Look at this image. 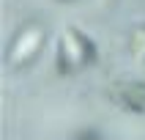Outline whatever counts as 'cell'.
Wrapping results in <instances>:
<instances>
[{
    "label": "cell",
    "mask_w": 145,
    "mask_h": 140,
    "mask_svg": "<svg viewBox=\"0 0 145 140\" xmlns=\"http://www.w3.org/2000/svg\"><path fill=\"white\" fill-rule=\"evenodd\" d=\"M115 102L134 115H145V80H123L112 88Z\"/></svg>",
    "instance_id": "obj_3"
},
{
    "label": "cell",
    "mask_w": 145,
    "mask_h": 140,
    "mask_svg": "<svg viewBox=\"0 0 145 140\" xmlns=\"http://www.w3.org/2000/svg\"><path fill=\"white\" fill-rule=\"evenodd\" d=\"M41 44H44V28L39 22H30L25 25L22 30L14 36L11 47H8V66L11 69H22L39 55Z\"/></svg>",
    "instance_id": "obj_2"
},
{
    "label": "cell",
    "mask_w": 145,
    "mask_h": 140,
    "mask_svg": "<svg viewBox=\"0 0 145 140\" xmlns=\"http://www.w3.org/2000/svg\"><path fill=\"white\" fill-rule=\"evenodd\" d=\"M96 58V44L85 36L77 28H66L63 36H60V44H57V74H69L85 69L88 63H93Z\"/></svg>",
    "instance_id": "obj_1"
},
{
    "label": "cell",
    "mask_w": 145,
    "mask_h": 140,
    "mask_svg": "<svg viewBox=\"0 0 145 140\" xmlns=\"http://www.w3.org/2000/svg\"><path fill=\"white\" fill-rule=\"evenodd\" d=\"M74 140H101V132L93 129V126H85V129L77 132V137H74Z\"/></svg>",
    "instance_id": "obj_5"
},
{
    "label": "cell",
    "mask_w": 145,
    "mask_h": 140,
    "mask_svg": "<svg viewBox=\"0 0 145 140\" xmlns=\"http://www.w3.org/2000/svg\"><path fill=\"white\" fill-rule=\"evenodd\" d=\"M129 52H131L134 60L145 63V25L134 28V33H131V39H129Z\"/></svg>",
    "instance_id": "obj_4"
},
{
    "label": "cell",
    "mask_w": 145,
    "mask_h": 140,
    "mask_svg": "<svg viewBox=\"0 0 145 140\" xmlns=\"http://www.w3.org/2000/svg\"><path fill=\"white\" fill-rule=\"evenodd\" d=\"M63 3H66V0H63Z\"/></svg>",
    "instance_id": "obj_6"
}]
</instances>
